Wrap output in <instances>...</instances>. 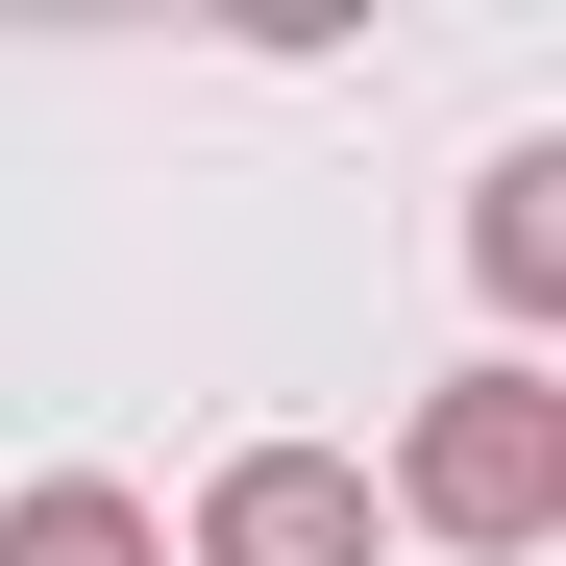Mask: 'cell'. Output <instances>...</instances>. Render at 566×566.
<instances>
[{
  "label": "cell",
  "mask_w": 566,
  "mask_h": 566,
  "mask_svg": "<svg viewBox=\"0 0 566 566\" xmlns=\"http://www.w3.org/2000/svg\"><path fill=\"white\" fill-rule=\"evenodd\" d=\"M395 517H369V468L345 443H222L198 468V566H369Z\"/></svg>",
  "instance_id": "cell-2"
},
{
  "label": "cell",
  "mask_w": 566,
  "mask_h": 566,
  "mask_svg": "<svg viewBox=\"0 0 566 566\" xmlns=\"http://www.w3.org/2000/svg\"><path fill=\"white\" fill-rule=\"evenodd\" d=\"M468 296H493V321H566V148H493V198H468Z\"/></svg>",
  "instance_id": "cell-3"
},
{
  "label": "cell",
  "mask_w": 566,
  "mask_h": 566,
  "mask_svg": "<svg viewBox=\"0 0 566 566\" xmlns=\"http://www.w3.org/2000/svg\"><path fill=\"white\" fill-rule=\"evenodd\" d=\"M369 517H419V542H468V566H542V542H566V395H542V345H468L443 395H419V443H395Z\"/></svg>",
  "instance_id": "cell-1"
},
{
  "label": "cell",
  "mask_w": 566,
  "mask_h": 566,
  "mask_svg": "<svg viewBox=\"0 0 566 566\" xmlns=\"http://www.w3.org/2000/svg\"><path fill=\"white\" fill-rule=\"evenodd\" d=\"M0 566H172V517L124 468H50V493H0Z\"/></svg>",
  "instance_id": "cell-4"
}]
</instances>
